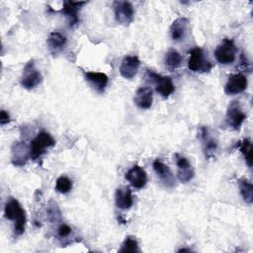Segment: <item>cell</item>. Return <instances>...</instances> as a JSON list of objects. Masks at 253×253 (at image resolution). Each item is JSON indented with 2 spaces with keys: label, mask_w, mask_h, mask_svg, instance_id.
Returning a JSON list of instances; mask_svg holds the SVG:
<instances>
[{
  "label": "cell",
  "mask_w": 253,
  "mask_h": 253,
  "mask_svg": "<svg viewBox=\"0 0 253 253\" xmlns=\"http://www.w3.org/2000/svg\"><path fill=\"white\" fill-rule=\"evenodd\" d=\"M4 216L14 222V235L20 236L25 231L26 211L16 199H10L5 204Z\"/></svg>",
  "instance_id": "cell-1"
},
{
  "label": "cell",
  "mask_w": 253,
  "mask_h": 253,
  "mask_svg": "<svg viewBox=\"0 0 253 253\" xmlns=\"http://www.w3.org/2000/svg\"><path fill=\"white\" fill-rule=\"evenodd\" d=\"M55 144L54 138L46 131H41L30 144V156L33 160L40 159L44 154L45 149Z\"/></svg>",
  "instance_id": "cell-2"
},
{
  "label": "cell",
  "mask_w": 253,
  "mask_h": 253,
  "mask_svg": "<svg viewBox=\"0 0 253 253\" xmlns=\"http://www.w3.org/2000/svg\"><path fill=\"white\" fill-rule=\"evenodd\" d=\"M188 67L193 72H209L213 67V64L205 57L204 51L201 47L195 46L190 51V58L188 61Z\"/></svg>",
  "instance_id": "cell-3"
},
{
  "label": "cell",
  "mask_w": 253,
  "mask_h": 253,
  "mask_svg": "<svg viewBox=\"0 0 253 253\" xmlns=\"http://www.w3.org/2000/svg\"><path fill=\"white\" fill-rule=\"evenodd\" d=\"M42 81V73L37 69L34 60H30L24 67L20 83L23 88L32 90Z\"/></svg>",
  "instance_id": "cell-4"
},
{
  "label": "cell",
  "mask_w": 253,
  "mask_h": 253,
  "mask_svg": "<svg viewBox=\"0 0 253 253\" xmlns=\"http://www.w3.org/2000/svg\"><path fill=\"white\" fill-rule=\"evenodd\" d=\"M237 48L234 42L229 39H224L215 48L214 57L220 64H230L235 60Z\"/></svg>",
  "instance_id": "cell-5"
},
{
  "label": "cell",
  "mask_w": 253,
  "mask_h": 253,
  "mask_svg": "<svg viewBox=\"0 0 253 253\" xmlns=\"http://www.w3.org/2000/svg\"><path fill=\"white\" fill-rule=\"evenodd\" d=\"M147 77L155 84V90L163 98H167L175 91V86L169 76L159 75L152 70H146Z\"/></svg>",
  "instance_id": "cell-6"
},
{
  "label": "cell",
  "mask_w": 253,
  "mask_h": 253,
  "mask_svg": "<svg viewBox=\"0 0 253 253\" xmlns=\"http://www.w3.org/2000/svg\"><path fill=\"white\" fill-rule=\"evenodd\" d=\"M113 9L116 21L124 26L129 25L133 21L134 10L132 5L127 1H114Z\"/></svg>",
  "instance_id": "cell-7"
},
{
  "label": "cell",
  "mask_w": 253,
  "mask_h": 253,
  "mask_svg": "<svg viewBox=\"0 0 253 253\" xmlns=\"http://www.w3.org/2000/svg\"><path fill=\"white\" fill-rule=\"evenodd\" d=\"M245 119L246 115L243 113L239 102H231L227 108L225 116V121L227 125L231 126L233 129H239Z\"/></svg>",
  "instance_id": "cell-8"
},
{
  "label": "cell",
  "mask_w": 253,
  "mask_h": 253,
  "mask_svg": "<svg viewBox=\"0 0 253 253\" xmlns=\"http://www.w3.org/2000/svg\"><path fill=\"white\" fill-rule=\"evenodd\" d=\"M177 177L181 183H188L195 177V171L190 161L179 154H176Z\"/></svg>",
  "instance_id": "cell-9"
},
{
  "label": "cell",
  "mask_w": 253,
  "mask_h": 253,
  "mask_svg": "<svg viewBox=\"0 0 253 253\" xmlns=\"http://www.w3.org/2000/svg\"><path fill=\"white\" fill-rule=\"evenodd\" d=\"M248 81L243 74H233L228 77L227 82L224 86V92L227 95H236L246 90Z\"/></svg>",
  "instance_id": "cell-10"
},
{
  "label": "cell",
  "mask_w": 253,
  "mask_h": 253,
  "mask_svg": "<svg viewBox=\"0 0 253 253\" xmlns=\"http://www.w3.org/2000/svg\"><path fill=\"white\" fill-rule=\"evenodd\" d=\"M140 66V60L136 55H126L120 65V73L126 79H132Z\"/></svg>",
  "instance_id": "cell-11"
},
{
  "label": "cell",
  "mask_w": 253,
  "mask_h": 253,
  "mask_svg": "<svg viewBox=\"0 0 253 253\" xmlns=\"http://www.w3.org/2000/svg\"><path fill=\"white\" fill-rule=\"evenodd\" d=\"M152 166L156 175L167 188H173L175 186V177L167 164L158 159H155L152 163Z\"/></svg>",
  "instance_id": "cell-12"
},
{
  "label": "cell",
  "mask_w": 253,
  "mask_h": 253,
  "mask_svg": "<svg viewBox=\"0 0 253 253\" xmlns=\"http://www.w3.org/2000/svg\"><path fill=\"white\" fill-rule=\"evenodd\" d=\"M30 156V145L26 142H15L12 146V163L15 166H24Z\"/></svg>",
  "instance_id": "cell-13"
},
{
  "label": "cell",
  "mask_w": 253,
  "mask_h": 253,
  "mask_svg": "<svg viewBox=\"0 0 253 253\" xmlns=\"http://www.w3.org/2000/svg\"><path fill=\"white\" fill-rule=\"evenodd\" d=\"M126 179L132 187L136 189L143 188L147 183L146 172L138 165H133L130 169H128V171L126 173Z\"/></svg>",
  "instance_id": "cell-14"
},
{
  "label": "cell",
  "mask_w": 253,
  "mask_h": 253,
  "mask_svg": "<svg viewBox=\"0 0 253 253\" xmlns=\"http://www.w3.org/2000/svg\"><path fill=\"white\" fill-rule=\"evenodd\" d=\"M86 2L80 1V2H74V1H64L62 6V13L66 16L68 19V23L70 27H73L78 24L79 18H78V12L80 8L85 5Z\"/></svg>",
  "instance_id": "cell-15"
},
{
  "label": "cell",
  "mask_w": 253,
  "mask_h": 253,
  "mask_svg": "<svg viewBox=\"0 0 253 253\" xmlns=\"http://www.w3.org/2000/svg\"><path fill=\"white\" fill-rule=\"evenodd\" d=\"M200 137L203 143V149L205 156L210 159L214 157V153L217 148V141L210 135L209 129L207 126H202L201 127V132H200Z\"/></svg>",
  "instance_id": "cell-16"
},
{
  "label": "cell",
  "mask_w": 253,
  "mask_h": 253,
  "mask_svg": "<svg viewBox=\"0 0 253 253\" xmlns=\"http://www.w3.org/2000/svg\"><path fill=\"white\" fill-rule=\"evenodd\" d=\"M84 75H85L86 81L90 84V86L95 91H97L98 93L104 92L109 81V78L105 73L89 71V72H85Z\"/></svg>",
  "instance_id": "cell-17"
},
{
  "label": "cell",
  "mask_w": 253,
  "mask_h": 253,
  "mask_svg": "<svg viewBox=\"0 0 253 253\" xmlns=\"http://www.w3.org/2000/svg\"><path fill=\"white\" fill-rule=\"evenodd\" d=\"M134 104L139 108V109H149L152 105L153 102V93L151 88L149 87H139L134 95L133 98Z\"/></svg>",
  "instance_id": "cell-18"
},
{
  "label": "cell",
  "mask_w": 253,
  "mask_h": 253,
  "mask_svg": "<svg viewBox=\"0 0 253 253\" xmlns=\"http://www.w3.org/2000/svg\"><path fill=\"white\" fill-rule=\"evenodd\" d=\"M116 206L121 210H128L133 204L131 190L128 187H120L115 193Z\"/></svg>",
  "instance_id": "cell-19"
},
{
  "label": "cell",
  "mask_w": 253,
  "mask_h": 253,
  "mask_svg": "<svg viewBox=\"0 0 253 253\" xmlns=\"http://www.w3.org/2000/svg\"><path fill=\"white\" fill-rule=\"evenodd\" d=\"M189 20L186 17L177 18L170 27V35L173 41L181 42L185 39L188 30Z\"/></svg>",
  "instance_id": "cell-20"
},
{
  "label": "cell",
  "mask_w": 253,
  "mask_h": 253,
  "mask_svg": "<svg viewBox=\"0 0 253 253\" xmlns=\"http://www.w3.org/2000/svg\"><path fill=\"white\" fill-rule=\"evenodd\" d=\"M67 42V39L64 35L59 32H51L46 40L47 46L49 47L50 51L54 54L63 50Z\"/></svg>",
  "instance_id": "cell-21"
},
{
  "label": "cell",
  "mask_w": 253,
  "mask_h": 253,
  "mask_svg": "<svg viewBox=\"0 0 253 253\" xmlns=\"http://www.w3.org/2000/svg\"><path fill=\"white\" fill-rule=\"evenodd\" d=\"M165 65L170 71L178 69L183 61L182 55L176 49H169L165 54Z\"/></svg>",
  "instance_id": "cell-22"
},
{
  "label": "cell",
  "mask_w": 253,
  "mask_h": 253,
  "mask_svg": "<svg viewBox=\"0 0 253 253\" xmlns=\"http://www.w3.org/2000/svg\"><path fill=\"white\" fill-rule=\"evenodd\" d=\"M238 186L240 190V194L243 198V200L251 205L253 203V186L250 181L247 179H240L238 181Z\"/></svg>",
  "instance_id": "cell-23"
},
{
  "label": "cell",
  "mask_w": 253,
  "mask_h": 253,
  "mask_svg": "<svg viewBox=\"0 0 253 253\" xmlns=\"http://www.w3.org/2000/svg\"><path fill=\"white\" fill-rule=\"evenodd\" d=\"M138 242L133 236H127L124 240L120 252L123 253H135L138 252Z\"/></svg>",
  "instance_id": "cell-24"
},
{
  "label": "cell",
  "mask_w": 253,
  "mask_h": 253,
  "mask_svg": "<svg viewBox=\"0 0 253 253\" xmlns=\"http://www.w3.org/2000/svg\"><path fill=\"white\" fill-rule=\"evenodd\" d=\"M239 150L243 154L244 159L248 165V167H252V155H251V150H252V144L250 139L245 138L243 139L240 144H239Z\"/></svg>",
  "instance_id": "cell-25"
},
{
  "label": "cell",
  "mask_w": 253,
  "mask_h": 253,
  "mask_svg": "<svg viewBox=\"0 0 253 253\" xmlns=\"http://www.w3.org/2000/svg\"><path fill=\"white\" fill-rule=\"evenodd\" d=\"M72 189V181L66 176H60L55 183V190L60 194H66Z\"/></svg>",
  "instance_id": "cell-26"
},
{
  "label": "cell",
  "mask_w": 253,
  "mask_h": 253,
  "mask_svg": "<svg viewBox=\"0 0 253 253\" xmlns=\"http://www.w3.org/2000/svg\"><path fill=\"white\" fill-rule=\"evenodd\" d=\"M57 233H58V235L60 236V237H66V236H68L70 233H71V227L69 226V225H67V224H65V223H62L59 227H58V229H57Z\"/></svg>",
  "instance_id": "cell-27"
},
{
  "label": "cell",
  "mask_w": 253,
  "mask_h": 253,
  "mask_svg": "<svg viewBox=\"0 0 253 253\" xmlns=\"http://www.w3.org/2000/svg\"><path fill=\"white\" fill-rule=\"evenodd\" d=\"M9 122H10L9 114L5 110H2L1 114H0V124H1V126H4V125L8 124Z\"/></svg>",
  "instance_id": "cell-28"
},
{
  "label": "cell",
  "mask_w": 253,
  "mask_h": 253,
  "mask_svg": "<svg viewBox=\"0 0 253 253\" xmlns=\"http://www.w3.org/2000/svg\"><path fill=\"white\" fill-rule=\"evenodd\" d=\"M184 251H190V249H186V248H182L179 250V252H184Z\"/></svg>",
  "instance_id": "cell-29"
}]
</instances>
